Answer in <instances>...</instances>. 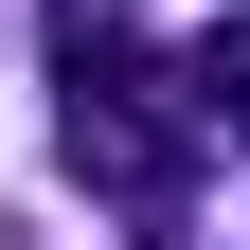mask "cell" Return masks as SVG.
<instances>
[{
  "instance_id": "277c9868",
  "label": "cell",
  "mask_w": 250,
  "mask_h": 250,
  "mask_svg": "<svg viewBox=\"0 0 250 250\" xmlns=\"http://www.w3.org/2000/svg\"><path fill=\"white\" fill-rule=\"evenodd\" d=\"M143 250H161V232H143Z\"/></svg>"
},
{
  "instance_id": "6da1fadb",
  "label": "cell",
  "mask_w": 250,
  "mask_h": 250,
  "mask_svg": "<svg viewBox=\"0 0 250 250\" xmlns=\"http://www.w3.org/2000/svg\"><path fill=\"white\" fill-rule=\"evenodd\" d=\"M54 143H72L107 197H179L214 125H197V89H179V72H143V54H125L107 18L72 0V107H54Z\"/></svg>"
},
{
  "instance_id": "3957f363",
  "label": "cell",
  "mask_w": 250,
  "mask_h": 250,
  "mask_svg": "<svg viewBox=\"0 0 250 250\" xmlns=\"http://www.w3.org/2000/svg\"><path fill=\"white\" fill-rule=\"evenodd\" d=\"M0 250H36V232H18V214H0Z\"/></svg>"
},
{
  "instance_id": "7a4b0ae2",
  "label": "cell",
  "mask_w": 250,
  "mask_h": 250,
  "mask_svg": "<svg viewBox=\"0 0 250 250\" xmlns=\"http://www.w3.org/2000/svg\"><path fill=\"white\" fill-rule=\"evenodd\" d=\"M179 89H197V125H214V143H250V18H214V36L179 54Z\"/></svg>"
}]
</instances>
